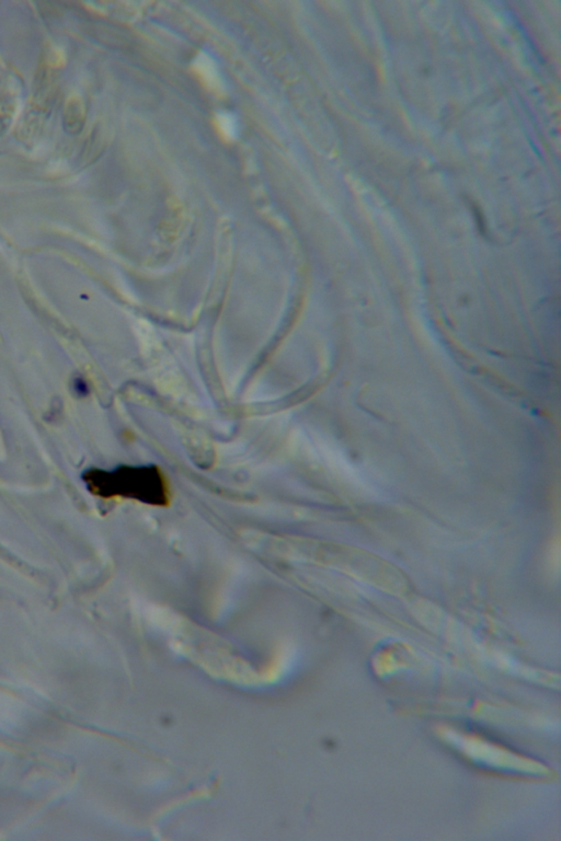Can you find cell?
Wrapping results in <instances>:
<instances>
[{
  "instance_id": "obj_1",
  "label": "cell",
  "mask_w": 561,
  "mask_h": 841,
  "mask_svg": "<svg viewBox=\"0 0 561 841\" xmlns=\"http://www.w3.org/2000/svg\"><path fill=\"white\" fill-rule=\"evenodd\" d=\"M82 480L93 495L103 499H132L156 508L172 505V488L157 465H121L113 470L90 469Z\"/></svg>"
},
{
  "instance_id": "obj_2",
  "label": "cell",
  "mask_w": 561,
  "mask_h": 841,
  "mask_svg": "<svg viewBox=\"0 0 561 841\" xmlns=\"http://www.w3.org/2000/svg\"><path fill=\"white\" fill-rule=\"evenodd\" d=\"M84 118V104H82V101L78 98H71V100L67 102L65 111H64V125H65V129L71 134L78 133L82 129Z\"/></svg>"
},
{
  "instance_id": "obj_3",
  "label": "cell",
  "mask_w": 561,
  "mask_h": 841,
  "mask_svg": "<svg viewBox=\"0 0 561 841\" xmlns=\"http://www.w3.org/2000/svg\"><path fill=\"white\" fill-rule=\"evenodd\" d=\"M198 71L200 73L202 78L205 79L206 84L210 87L217 88L219 84V75H217V69L214 67L211 59H208L206 56H201L198 59Z\"/></svg>"
},
{
  "instance_id": "obj_4",
  "label": "cell",
  "mask_w": 561,
  "mask_h": 841,
  "mask_svg": "<svg viewBox=\"0 0 561 841\" xmlns=\"http://www.w3.org/2000/svg\"><path fill=\"white\" fill-rule=\"evenodd\" d=\"M219 123L221 131H223V134L225 136L228 137V138L234 137V134L236 133V127H234V122L232 121L230 116L221 115L219 118Z\"/></svg>"
},
{
  "instance_id": "obj_5",
  "label": "cell",
  "mask_w": 561,
  "mask_h": 841,
  "mask_svg": "<svg viewBox=\"0 0 561 841\" xmlns=\"http://www.w3.org/2000/svg\"><path fill=\"white\" fill-rule=\"evenodd\" d=\"M74 388L77 394H80V396H84L88 392L87 385L84 384V380L80 378H77L74 381Z\"/></svg>"
}]
</instances>
